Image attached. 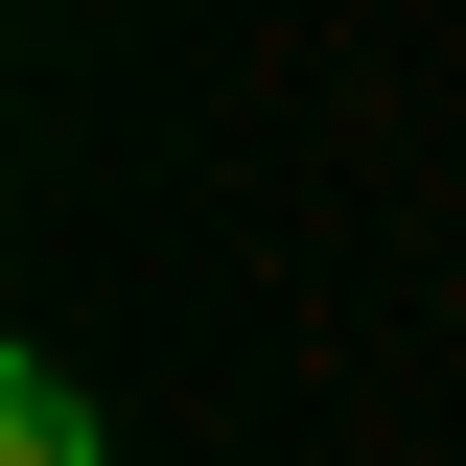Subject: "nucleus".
<instances>
[{"label":"nucleus","mask_w":466,"mask_h":466,"mask_svg":"<svg viewBox=\"0 0 466 466\" xmlns=\"http://www.w3.org/2000/svg\"><path fill=\"white\" fill-rule=\"evenodd\" d=\"M0 466H94V397H70V373H24V397H0Z\"/></svg>","instance_id":"1"}]
</instances>
